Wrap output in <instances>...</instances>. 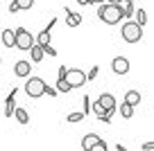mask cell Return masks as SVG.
I'll return each mask as SVG.
<instances>
[{
    "label": "cell",
    "mask_w": 154,
    "mask_h": 151,
    "mask_svg": "<svg viewBox=\"0 0 154 151\" xmlns=\"http://www.w3.org/2000/svg\"><path fill=\"white\" fill-rule=\"evenodd\" d=\"M97 75H100V66H93L91 70H88V75H86V81H93Z\"/></svg>",
    "instance_id": "cell-24"
},
{
    "label": "cell",
    "mask_w": 154,
    "mask_h": 151,
    "mask_svg": "<svg viewBox=\"0 0 154 151\" xmlns=\"http://www.w3.org/2000/svg\"><path fill=\"white\" fill-rule=\"evenodd\" d=\"M134 18H136L134 23H136V25H140V27H143V25L147 23V11H145L143 7H136V11H134Z\"/></svg>",
    "instance_id": "cell-15"
},
{
    "label": "cell",
    "mask_w": 154,
    "mask_h": 151,
    "mask_svg": "<svg viewBox=\"0 0 154 151\" xmlns=\"http://www.w3.org/2000/svg\"><path fill=\"white\" fill-rule=\"evenodd\" d=\"M43 54H45V57H57V50H54L52 45H45L43 47Z\"/></svg>",
    "instance_id": "cell-27"
},
{
    "label": "cell",
    "mask_w": 154,
    "mask_h": 151,
    "mask_svg": "<svg viewBox=\"0 0 154 151\" xmlns=\"http://www.w3.org/2000/svg\"><path fill=\"white\" fill-rule=\"evenodd\" d=\"M14 38H16V47H18V50H23V52H29V50H32L34 36L25 27H16L14 29Z\"/></svg>",
    "instance_id": "cell-4"
},
{
    "label": "cell",
    "mask_w": 154,
    "mask_h": 151,
    "mask_svg": "<svg viewBox=\"0 0 154 151\" xmlns=\"http://www.w3.org/2000/svg\"><path fill=\"white\" fill-rule=\"evenodd\" d=\"M95 2H100V5H102V2H104V0H93V5H95Z\"/></svg>",
    "instance_id": "cell-35"
},
{
    "label": "cell",
    "mask_w": 154,
    "mask_h": 151,
    "mask_svg": "<svg viewBox=\"0 0 154 151\" xmlns=\"http://www.w3.org/2000/svg\"><path fill=\"white\" fill-rule=\"evenodd\" d=\"M34 43H36V45H41V47L50 45V32H45V29H43V32H41L36 38H34Z\"/></svg>",
    "instance_id": "cell-17"
},
{
    "label": "cell",
    "mask_w": 154,
    "mask_h": 151,
    "mask_svg": "<svg viewBox=\"0 0 154 151\" xmlns=\"http://www.w3.org/2000/svg\"><path fill=\"white\" fill-rule=\"evenodd\" d=\"M0 68H2V59H0Z\"/></svg>",
    "instance_id": "cell-36"
},
{
    "label": "cell",
    "mask_w": 154,
    "mask_h": 151,
    "mask_svg": "<svg viewBox=\"0 0 154 151\" xmlns=\"http://www.w3.org/2000/svg\"><path fill=\"white\" fill-rule=\"evenodd\" d=\"M18 5H16V2H9V14H18Z\"/></svg>",
    "instance_id": "cell-31"
},
{
    "label": "cell",
    "mask_w": 154,
    "mask_h": 151,
    "mask_svg": "<svg viewBox=\"0 0 154 151\" xmlns=\"http://www.w3.org/2000/svg\"><path fill=\"white\" fill-rule=\"evenodd\" d=\"M2 43H5V47H16L14 29H2Z\"/></svg>",
    "instance_id": "cell-13"
},
{
    "label": "cell",
    "mask_w": 154,
    "mask_h": 151,
    "mask_svg": "<svg viewBox=\"0 0 154 151\" xmlns=\"http://www.w3.org/2000/svg\"><path fill=\"white\" fill-rule=\"evenodd\" d=\"M113 113H116V111H111V113H104V115L100 117V122H104V124H111V115H113Z\"/></svg>",
    "instance_id": "cell-30"
},
{
    "label": "cell",
    "mask_w": 154,
    "mask_h": 151,
    "mask_svg": "<svg viewBox=\"0 0 154 151\" xmlns=\"http://www.w3.org/2000/svg\"><path fill=\"white\" fill-rule=\"evenodd\" d=\"M118 113H120L125 120H131V117H134V108H131V106H127V104H120V111H118Z\"/></svg>",
    "instance_id": "cell-19"
},
{
    "label": "cell",
    "mask_w": 154,
    "mask_h": 151,
    "mask_svg": "<svg viewBox=\"0 0 154 151\" xmlns=\"http://www.w3.org/2000/svg\"><path fill=\"white\" fill-rule=\"evenodd\" d=\"M122 104H127V106H138L140 104V93L138 90H127L125 93V97H122Z\"/></svg>",
    "instance_id": "cell-11"
},
{
    "label": "cell",
    "mask_w": 154,
    "mask_h": 151,
    "mask_svg": "<svg viewBox=\"0 0 154 151\" xmlns=\"http://www.w3.org/2000/svg\"><path fill=\"white\" fill-rule=\"evenodd\" d=\"M16 5H18V9L20 11H25V9H32V5H34V0H14Z\"/></svg>",
    "instance_id": "cell-21"
},
{
    "label": "cell",
    "mask_w": 154,
    "mask_h": 151,
    "mask_svg": "<svg viewBox=\"0 0 154 151\" xmlns=\"http://www.w3.org/2000/svg\"><path fill=\"white\" fill-rule=\"evenodd\" d=\"M66 75H68V68H66V66H59V70H57V81H66Z\"/></svg>",
    "instance_id": "cell-25"
},
{
    "label": "cell",
    "mask_w": 154,
    "mask_h": 151,
    "mask_svg": "<svg viewBox=\"0 0 154 151\" xmlns=\"http://www.w3.org/2000/svg\"><path fill=\"white\" fill-rule=\"evenodd\" d=\"M120 36L125 38L127 43H138L140 38H143V27H140V25H136L134 20H127V23H122Z\"/></svg>",
    "instance_id": "cell-3"
},
{
    "label": "cell",
    "mask_w": 154,
    "mask_h": 151,
    "mask_svg": "<svg viewBox=\"0 0 154 151\" xmlns=\"http://www.w3.org/2000/svg\"><path fill=\"white\" fill-rule=\"evenodd\" d=\"M45 95H50V97H57V88H54V86H45Z\"/></svg>",
    "instance_id": "cell-29"
},
{
    "label": "cell",
    "mask_w": 154,
    "mask_h": 151,
    "mask_svg": "<svg viewBox=\"0 0 154 151\" xmlns=\"http://www.w3.org/2000/svg\"><path fill=\"white\" fill-rule=\"evenodd\" d=\"M14 75L20 77V79H27V77H32V63L25 61V59L16 61V63H14Z\"/></svg>",
    "instance_id": "cell-8"
},
{
    "label": "cell",
    "mask_w": 154,
    "mask_h": 151,
    "mask_svg": "<svg viewBox=\"0 0 154 151\" xmlns=\"http://www.w3.org/2000/svg\"><path fill=\"white\" fill-rule=\"evenodd\" d=\"M45 81L41 77H27L25 79V93H27L29 99H38L41 95H45Z\"/></svg>",
    "instance_id": "cell-2"
},
{
    "label": "cell",
    "mask_w": 154,
    "mask_h": 151,
    "mask_svg": "<svg viewBox=\"0 0 154 151\" xmlns=\"http://www.w3.org/2000/svg\"><path fill=\"white\" fill-rule=\"evenodd\" d=\"M54 25H57V18H54V16H52V18L48 20V27H45V32H50V29H52Z\"/></svg>",
    "instance_id": "cell-32"
},
{
    "label": "cell",
    "mask_w": 154,
    "mask_h": 151,
    "mask_svg": "<svg viewBox=\"0 0 154 151\" xmlns=\"http://www.w3.org/2000/svg\"><path fill=\"white\" fill-rule=\"evenodd\" d=\"M66 81H68V86H70V88H79V86L86 84V72L79 70V68H68Z\"/></svg>",
    "instance_id": "cell-5"
},
{
    "label": "cell",
    "mask_w": 154,
    "mask_h": 151,
    "mask_svg": "<svg viewBox=\"0 0 154 151\" xmlns=\"http://www.w3.org/2000/svg\"><path fill=\"white\" fill-rule=\"evenodd\" d=\"M82 14H77V11H70L66 7V25L68 27H79V23H82Z\"/></svg>",
    "instance_id": "cell-12"
},
{
    "label": "cell",
    "mask_w": 154,
    "mask_h": 151,
    "mask_svg": "<svg viewBox=\"0 0 154 151\" xmlns=\"http://www.w3.org/2000/svg\"><path fill=\"white\" fill-rule=\"evenodd\" d=\"M77 5H82V7H86V5H93V0H77Z\"/></svg>",
    "instance_id": "cell-33"
},
{
    "label": "cell",
    "mask_w": 154,
    "mask_h": 151,
    "mask_svg": "<svg viewBox=\"0 0 154 151\" xmlns=\"http://www.w3.org/2000/svg\"><path fill=\"white\" fill-rule=\"evenodd\" d=\"M91 151H109V147H106V142H104V140H100V142H97V144L93 147Z\"/></svg>",
    "instance_id": "cell-26"
},
{
    "label": "cell",
    "mask_w": 154,
    "mask_h": 151,
    "mask_svg": "<svg viewBox=\"0 0 154 151\" xmlns=\"http://www.w3.org/2000/svg\"><path fill=\"white\" fill-rule=\"evenodd\" d=\"M140 149H143V151H154V140L143 142V144H140Z\"/></svg>",
    "instance_id": "cell-28"
},
{
    "label": "cell",
    "mask_w": 154,
    "mask_h": 151,
    "mask_svg": "<svg viewBox=\"0 0 154 151\" xmlns=\"http://www.w3.org/2000/svg\"><path fill=\"white\" fill-rule=\"evenodd\" d=\"M54 88H57V93H70V86H68V81H57V86H54Z\"/></svg>",
    "instance_id": "cell-23"
},
{
    "label": "cell",
    "mask_w": 154,
    "mask_h": 151,
    "mask_svg": "<svg viewBox=\"0 0 154 151\" xmlns=\"http://www.w3.org/2000/svg\"><path fill=\"white\" fill-rule=\"evenodd\" d=\"M16 93H18V90L11 88V93L7 95V102H5V117H14V111H16Z\"/></svg>",
    "instance_id": "cell-9"
},
{
    "label": "cell",
    "mask_w": 154,
    "mask_h": 151,
    "mask_svg": "<svg viewBox=\"0 0 154 151\" xmlns=\"http://www.w3.org/2000/svg\"><path fill=\"white\" fill-rule=\"evenodd\" d=\"M29 52H32V63H41V61H43V57H45V54H43V47L36 45V43L32 45V50H29Z\"/></svg>",
    "instance_id": "cell-14"
},
{
    "label": "cell",
    "mask_w": 154,
    "mask_h": 151,
    "mask_svg": "<svg viewBox=\"0 0 154 151\" xmlns=\"http://www.w3.org/2000/svg\"><path fill=\"white\" fill-rule=\"evenodd\" d=\"M122 14H125V18H131L134 16V11H136V7H134V0H122Z\"/></svg>",
    "instance_id": "cell-16"
},
{
    "label": "cell",
    "mask_w": 154,
    "mask_h": 151,
    "mask_svg": "<svg viewBox=\"0 0 154 151\" xmlns=\"http://www.w3.org/2000/svg\"><path fill=\"white\" fill-rule=\"evenodd\" d=\"M129 59L127 57H113V61H111V70H113V75H127L129 72Z\"/></svg>",
    "instance_id": "cell-6"
},
{
    "label": "cell",
    "mask_w": 154,
    "mask_h": 151,
    "mask_svg": "<svg viewBox=\"0 0 154 151\" xmlns=\"http://www.w3.org/2000/svg\"><path fill=\"white\" fill-rule=\"evenodd\" d=\"M82 106H84V111H82L84 115H88V113H91L93 104H91V97H88V95H84V99H82Z\"/></svg>",
    "instance_id": "cell-22"
},
{
    "label": "cell",
    "mask_w": 154,
    "mask_h": 151,
    "mask_svg": "<svg viewBox=\"0 0 154 151\" xmlns=\"http://www.w3.org/2000/svg\"><path fill=\"white\" fill-rule=\"evenodd\" d=\"M84 120V113L82 111H77V113H68V124H77Z\"/></svg>",
    "instance_id": "cell-20"
},
{
    "label": "cell",
    "mask_w": 154,
    "mask_h": 151,
    "mask_svg": "<svg viewBox=\"0 0 154 151\" xmlns=\"http://www.w3.org/2000/svg\"><path fill=\"white\" fill-rule=\"evenodd\" d=\"M100 140H102V138L97 135V133H86V135L82 138V149H84V151H91Z\"/></svg>",
    "instance_id": "cell-10"
},
{
    "label": "cell",
    "mask_w": 154,
    "mask_h": 151,
    "mask_svg": "<svg viewBox=\"0 0 154 151\" xmlns=\"http://www.w3.org/2000/svg\"><path fill=\"white\" fill-rule=\"evenodd\" d=\"M104 2H109V5H122V0H104Z\"/></svg>",
    "instance_id": "cell-34"
},
{
    "label": "cell",
    "mask_w": 154,
    "mask_h": 151,
    "mask_svg": "<svg viewBox=\"0 0 154 151\" xmlns=\"http://www.w3.org/2000/svg\"><path fill=\"white\" fill-rule=\"evenodd\" d=\"M14 115H16V120H18L20 124H27V122H29V113H27V108H16V111H14Z\"/></svg>",
    "instance_id": "cell-18"
},
{
    "label": "cell",
    "mask_w": 154,
    "mask_h": 151,
    "mask_svg": "<svg viewBox=\"0 0 154 151\" xmlns=\"http://www.w3.org/2000/svg\"><path fill=\"white\" fill-rule=\"evenodd\" d=\"M97 18H100L102 23H106V25H118L122 18H125V14H122V7L120 5L102 2V5L97 7Z\"/></svg>",
    "instance_id": "cell-1"
},
{
    "label": "cell",
    "mask_w": 154,
    "mask_h": 151,
    "mask_svg": "<svg viewBox=\"0 0 154 151\" xmlns=\"http://www.w3.org/2000/svg\"><path fill=\"white\" fill-rule=\"evenodd\" d=\"M97 106H100L104 113H111V111H116V97L111 93H102L100 97H97V102H95Z\"/></svg>",
    "instance_id": "cell-7"
}]
</instances>
